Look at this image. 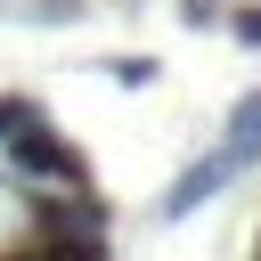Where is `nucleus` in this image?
<instances>
[{
  "instance_id": "nucleus-2",
  "label": "nucleus",
  "mask_w": 261,
  "mask_h": 261,
  "mask_svg": "<svg viewBox=\"0 0 261 261\" xmlns=\"http://www.w3.org/2000/svg\"><path fill=\"white\" fill-rule=\"evenodd\" d=\"M8 163L24 171V179H57V188H90L82 179V155L57 139V130H41V122H24L16 139H8Z\"/></svg>"
},
{
  "instance_id": "nucleus-4",
  "label": "nucleus",
  "mask_w": 261,
  "mask_h": 261,
  "mask_svg": "<svg viewBox=\"0 0 261 261\" xmlns=\"http://www.w3.org/2000/svg\"><path fill=\"white\" fill-rule=\"evenodd\" d=\"M24 122H41V114H33V106H24V98H0V147H8V139H16V130H24Z\"/></svg>"
},
{
  "instance_id": "nucleus-1",
  "label": "nucleus",
  "mask_w": 261,
  "mask_h": 261,
  "mask_svg": "<svg viewBox=\"0 0 261 261\" xmlns=\"http://www.w3.org/2000/svg\"><path fill=\"white\" fill-rule=\"evenodd\" d=\"M253 155H261V90H253V98H237V114H228V139H220V147H212L196 171H179V188L163 196V212H196V204H204L212 188H228V179H237Z\"/></svg>"
},
{
  "instance_id": "nucleus-3",
  "label": "nucleus",
  "mask_w": 261,
  "mask_h": 261,
  "mask_svg": "<svg viewBox=\"0 0 261 261\" xmlns=\"http://www.w3.org/2000/svg\"><path fill=\"white\" fill-rule=\"evenodd\" d=\"M8 261H106V245H82V237H57V228H41L24 253H8Z\"/></svg>"
},
{
  "instance_id": "nucleus-5",
  "label": "nucleus",
  "mask_w": 261,
  "mask_h": 261,
  "mask_svg": "<svg viewBox=\"0 0 261 261\" xmlns=\"http://www.w3.org/2000/svg\"><path fill=\"white\" fill-rule=\"evenodd\" d=\"M237 41H261V8H245V16H237Z\"/></svg>"
}]
</instances>
